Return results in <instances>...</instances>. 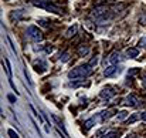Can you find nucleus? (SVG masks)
<instances>
[{"label":"nucleus","instance_id":"4be33fe9","mask_svg":"<svg viewBox=\"0 0 146 138\" xmlns=\"http://www.w3.org/2000/svg\"><path fill=\"white\" fill-rule=\"evenodd\" d=\"M136 73H138V70L133 68V70H129V71H128V76H133V74H136Z\"/></svg>","mask_w":146,"mask_h":138},{"label":"nucleus","instance_id":"cd10ccee","mask_svg":"<svg viewBox=\"0 0 146 138\" xmlns=\"http://www.w3.org/2000/svg\"><path fill=\"white\" fill-rule=\"evenodd\" d=\"M106 1H118V0H106Z\"/></svg>","mask_w":146,"mask_h":138},{"label":"nucleus","instance_id":"a211bd4d","mask_svg":"<svg viewBox=\"0 0 146 138\" xmlns=\"http://www.w3.org/2000/svg\"><path fill=\"white\" fill-rule=\"evenodd\" d=\"M138 46H139V47H142V48H146V37H142V39L139 40Z\"/></svg>","mask_w":146,"mask_h":138},{"label":"nucleus","instance_id":"aec40b11","mask_svg":"<svg viewBox=\"0 0 146 138\" xmlns=\"http://www.w3.org/2000/svg\"><path fill=\"white\" fill-rule=\"evenodd\" d=\"M126 115H128V113H126V111H121V113H119V115H118V121H122Z\"/></svg>","mask_w":146,"mask_h":138},{"label":"nucleus","instance_id":"2eb2a0df","mask_svg":"<svg viewBox=\"0 0 146 138\" xmlns=\"http://www.w3.org/2000/svg\"><path fill=\"white\" fill-rule=\"evenodd\" d=\"M4 61H6V71H7V76H9V78L11 80L13 73H11V66H10V61H9V58H4Z\"/></svg>","mask_w":146,"mask_h":138},{"label":"nucleus","instance_id":"20e7f679","mask_svg":"<svg viewBox=\"0 0 146 138\" xmlns=\"http://www.w3.org/2000/svg\"><path fill=\"white\" fill-rule=\"evenodd\" d=\"M26 34L29 36V39H31L33 42H41L43 40V33L37 26H29Z\"/></svg>","mask_w":146,"mask_h":138},{"label":"nucleus","instance_id":"f03ea898","mask_svg":"<svg viewBox=\"0 0 146 138\" xmlns=\"http://www.w3.org/2000/svg\"><path fill=\"white\" fill-rule=\"evenodd\" d=\"M92 17H94V20L97 21L98 24H104V23H106L109 20L111 13H109V10L105 6H98L92 11Z\"/></svg>","mask_w":146,"mask_h":138},{"label":"nucleus","instance_id":"6e6552de","mask_svg":"<svg viewBox=\"0 0 146 138\" xmlns=\"http://www.w3.org/2000/svg\"><path fill=\"white\" fill-rule=\"evenodd\" d=\"M108 61H109V64H118V63L121 61V54H119L118 51H113V53L108 57Z\"/></svg>","mask_w":146,"mask_h":138},{"label":"nucleus","instance_id":"6ab92c4d","mask_svg":"<svg viewBox=\"0 0 146 138\" xmlns=\"http://www.w3.org/2000/svg\"><path fill=\"white\" fill-rule=\"evenodd\" d=\"M30 108H31V111H33V114H34V115H36V117H37V118H38V120H40L41 123H43V118H41V117H40V114H38V113L36 111V108H34L33 105H30Z\"/></svg>","mask_w":146,"mask_h":138},{"label":"nucleus","instance_id":"9b49d317","mask_svg":"<svg viewBox=\"0 0 146 138\" xmlns=\"http://www.w3.org/2000/svg\"><path fill=\"white\" fill-rule=\"evenodd\" d=\"M95 125V117H92V118H90V120H87L85 123H84V128H85V131H88L90 128H92Z\"/></svg>","mask_w":146,"mask_h":138},{"label":"nucleus","instance_id":"ddd939ff","mask_svg":"<svg viewBox=\"0 0 146 138\" xmlns=\"http://www.w3.org/2000/svg\"><path fill=\"white\" fill-rule=\"evenodd\" d=\"M98 117L101 118V121H105V120H108V118L112 117V113L111 111H102V113L98 114Z\"/></svg>","mask_w":146,"mask_h":138},{"label":"nucleus","instance_id":"b1692460","mask_svg":"<svg viewBox=\"0 0 146 138\" xmlns=\"http://www.w3.org/2000/svg\"><path fill=\"white\" fill-rule=\"evenodd\" d=\"M141 23H142V24H146V14H143V16L141 17Z\"/></svg>","mask_w":146,"mask_h":138},{"label":"nucleus","instance_id":"9d476101","mask_svg":"<svg viewBox=\"0 0 146 138\" xmlns=\"http://www.w3.org/2000/svg\"><path fill=\"white\" fill-rule=\"evenodd\" d=\"M77 30H78V26H77V24H74V26H71V27L67 30L65 36H67V37H72V36H75V34H77Z\"/></svg>","mask_w":146,"mask_h":138},{"label":"nucleus","instance_id":"dca6fc26","mask_svg":"<svg viewBox=\"0 0 146 138\" xmlns=\"http://www.w3.org/2000/svg\"><path fill=\"white\" fill-rule=\"evenodd\" d=\"M118 131H108L104 137H99V138H118Z\"/></svg>","mask_w":146,"mask_h":138},{"label":"nucleus","instance_id":"bb28decb","mask_svg":"<svg viewBox=\"0 0 146 138\" xmlns=\"http://www.w3.org/2000/svg\"><path fill=\"white\" fill-rule=\"evenodd\" d=\"M143 86H145V87H146V74H145V76H143Z\"/></svg>","mask_w":146,"mask_h":138},{"label":"nucleus","instance_id":"5701e85b","mask_svg":"<svg viewBox=\"0 0 146 138\" xmlns=\"http://www.w3.org/2000/svg\"><path fill=\"white\" fill-rule=\"evenodd\" d=\"M141 120H143L146 123V111H143V113H141Z\"/></svg>","mask_w":146,"mask_h":138},{"label":"nucleus","instance_id":"393cba45","mask_svg":"<svg viewBox=\"0 0 146 138\" xmlns=\"http://www.w3.org/2000/svg\"><path fill=\"white\" fill-rule=\"evenodd\" d=\"M7 98H9V100H10V101H14V97H13V95H9V97H7Z\"/></svg>","mask_w":146,"mask_h":138},{"label":"nucleus","instance_id":"f8f14e48","mask_svg":"<svg viewBox=\"0 0 146 138\" xmlns=\"http://www.w3.org/2000/svg\"><path fill=\"white\" fill-rule=\"evenodd\" d=\"M88 51H90L88 46H80L78 47V50H77V53H78V56H80V57L87 56V54H88Z\"/></svg>","mask_w":146,"mask_h":138},{"label":"nucleus","instance_id":"39448f33","mask_svg":"<svg viewBox=\"0 0 146 138\" xmlns=\"http://www.w3.org/2000/svg\"><path fill=\"white\" fill-rule=\"evenodd\" d=\"M115 94H116V91H115V88H113V87L106 86V87H104V88L101 90V92H99V97L108 101V100H111L112 97H115Z\"/></svg>","mask_w":146,"mask_h":138},{"label":"nucleus","instance_id":"1a4fd4ad","mask_svg":"<svg viewBox=\"0 0 146 138\" xmlns=\"http://www.w3.org/2000/svg\"><path fill=\"white\" fill-rule=\"evenodd\" d=\"M126 56H128V57H131V58H135V57H138V56H139V50H138V48H135V47H129V48L126 50Z\"/></svg>","mask_w":146,"mask_h":138},{"label":"nucleus","instance_id":"4468645a","mask_svg":"<svg viewBox=\"0 0 146 138\" xmlns=\"http://www.w3.org/2000/svg\"><path fill=\"white\" fill-rule=\"evenodd\" d=\"M138 120H141V113L132 114V115L126 120V123H128V124H132V123H135V121H138Z\"/></svg>","mask_w":146,"mask_h":138},{"label":"nucleus","instance_id":"a878e982","mask_svg":"<svg viewBox=\"0 0 146 138\" xmlns=\"http://www.w3.org/2000/svg\"><path fill=\"white\" fill-rule=\"evenodd\" d=\"M125 138H135V135H133V134H129V135H126Z\"/></svg>","mask_w":146,"mask_h":138},{"label":"nucleus","instance_id":"423d86ee","mask_svg":"<svg viewBox=\"0 0 146 138\" xmlns=\"http://www.w3.org/2000/svg\"><path fill=\"white\" fill-rule=\"evenodd\" d=\"M139 98L136 97V95H133V94H129L128 97H125L123 98V101H122V104H125V105H129V107H138L139 105Z\"/></svg>","mask_w":146,"mask_h":138},{"label":"nucleus","instance_id":"0eeeda50","mask_svg":"<svg viewBox=\"0 0 146 138\" xmlns=\"http://www.w3.org/2000/svg\"><path fill=\"white\" fill-rule=\"evenodd\" d=\"M121 73V70H119V67L116 66V64H111V66H108L105 70H104V76L105 77H113V76H116V74H119Z\"/></svg>","mask_w":146,"mask_h":138},{"label":"nucleus","instance_id":"7ed1b4c3","mask_svg":"<svg viewBox=\"0 0 146 138\" xmlns=\"http://www.w3.org/2000/svg\"><path fill=\"white\" fill-rule=\"evenodd\" d=\"M33 4L34 6H37V7H41V9H46V10H48L51 13H61V10H60V7H57L55 4H52L50 0H33Z\"/></svg>","mask_w":146,"mask_h":138},{"label":"nucleus","instance_id":"412c9836","mask_svg":"<svg viewBox=\"0 0 146 138\" xmlns=\"http://www.w3.org/2000/svg\"><path fill=\"white\" fill-rule=\"evenodd\" d=\"M97 63H98V58L97 57H94V58L90 61V66H91V67H94V66H97Z\"/></svg>","mask_w":146,"mask_h":138},{"label":"nucleus","instance_id":"f3484780","mask_svg":"<svg viewBox=\"0 0 146 138\" xmlns=\"http://www.w3.org/2000/svg\"><path fill=\"white\" fill-rule=\"evenodd\" d=\"M7 134H9V137L10 138H19V134H17L14 130H11V128H10V130H7Z\"/></svg>","mask_w":146,"mask_h":138},{"label":"nucleus","instance_id":"f257e3e1","mask_svg":"<svg viewBox=\"0 0 146 138\" xmlns=\"http://www.w3.org/2000/svg\"><path fill=\"white\" fill-rule=\"evenodd\" d=\"M94 73L92 67L90 64H84V66H78L75 68H72L68 73V78L70 80H77V78H87Z\"/></svg>","mask_w":146,"mask_h":138}]
</instances>
